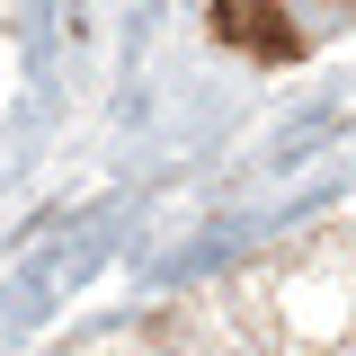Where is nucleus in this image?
Returning <instances> with one entry per match:
<instances>
[{"instance_id":"obj_1","label":"nucleus","mask_w":356,"mask_h":356,"mask_svg":"<svg viewBox=\"0 0 356 356\" xmlns=\"http://www.w3.org/2000/svg\"><path fill=\"white\" fill-rule=\"evenodd\" d=\"M205 18H214V36L241 44V54H267V63L294 54V27H285L276 0H205Z\"/></svg>"}]
</instances>
